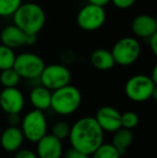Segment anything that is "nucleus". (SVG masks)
<instances>
[{"label": "nucleus", "instance_id": "obj_24", "mask_svg": "<svg viewBox=\"0 0 157 158\" xmlns=\"http://www.w3.org/2000/svg\"><path fill=\"white\" fill-rule=\"evenodd\" d=\"M139 124V116L137 113L132 112V111H127L124 112L121 116V125L123 128L126 129H134Z\"/></svg>", "mask_w": 157, "mask_h": 158}, {"label": "nucleus", "instance_id": "obj_4", "mask_svg": "<svg viewBox=\"0 0 157 158\" xmlns=\"http://www.w3.org/2000/svg\"><path fill=\"white\" fill-rule=\"evenodd\" d=\"M125 94L128 99L134 102H145L150 99L156 100L157 84L152 81L150 75L136 74L126 82Z\"/></svg>", "mask_w": 157, "mask_h": 158}, {"label": "nucleus", "instance_id": "obj_13", "mask_svg": "<svg viewBox=\"0 0 157 158\" xmlns=\"http://www.w3.org/2000/svg\"><path fill=\"white\" fill-rule=\"evenodd\" d=\"M131 30L134 35L142 39H149L157 32V21L149 14L137 15L131 22Z\"/></svg>", "mask_w": 157, "mask_h": 158}, {"label": "nucleus", "instance_id": "obj_8", "mask_svg": "<svg viewBox=\"0 0 157 158\" xmlns=\"http://www.w3.org/2000/svg\"><path fill=\"white\" fill-rule=\"evenodd\" d=\"M107 13L103 6L87 3L81 8L76 15V23L82 30L96 31L105 23Z\"/></svg>", "mask_w": 157, "mask_h": 158}, {"label": "nucleus", "instance_id": "obj_21", "mask_svg": "<svg viewBox=\"0 0 157 158\" xmlns=\"http://www.w3.org/2000/svg\"><path fill=\"white\" fill-rule=\"evenodd\" d=\"M90 156L92 158H121L122 155L112 145V143H105L103 142Z\"/></svg>", "mask_w": 157, "mask_h": 158}, {"label": "nucleus", "instance_id": "obj_10", "mask_svg": "<svg viewBox=\"0 0 157 158\" xmlns=\"http://www.w3.org/2000/svg\"><path fill=\"white\" fill-rule=\"evenodd\" d=\"M25 106V98L17 87H3L0 92V108L6 114L21 113Z\"/></svg>", "mask_w": 157, "mask_h": 158}, {"label": "nucleus", "instance_id": "obj_28", "mask_svg": "<svg viewBox=\"0 0 157 158\" xmlns=\"http://www.w3.org/2000/svg\"><path fill=\"white\" fill-rule=\"evenodd\" d=\"M21 113H12L8 114V124L9 126H19L21 124Z\"/></svg>", "mask_w": 157, "mask_h": 158}, {"label": "nucleus", "instance_id": "obj_18", "mask_svg": "<svg viewBox=\"0 0 157 158\" xmlns=\"http://www.w3.org/2000/svg\"><path fill=\"white\" fill-rule=\"evenodd\" d=\"M112 135V145L118 151V153L121 155H124L127 151V148L134 142V133L132 130L126 128H118V130H115Z\"/></svg>", "mask_w": 157, "mask_h": 158}, {"label": "nucleus", "instance_id": "obj_9", "mask_svg": "<svg viewBox=\"0 0 157 158\" xmlns=\"http://www.w3.org/2000/svg\"><path fill=\"white\" fill-rule=\"evenodd\" d=\"M45 67L43 59L34 53H22L16 55L13 68L22 79H39L42 70Z\"/></svg>", "mask_w": 157, "mask_h": 158}, {"label": "nucleus", "instance_id": "obj_30", "mask_svg": "<svg viewBox=\"0 0 157 158\" xmlns=\"http://www.w3.org/2000/svg\"><path fill=\"white\" fill-rule=\"evenodd\" d=\"M88 3H92V4H96V6H100L105 8V6L110 3L111 0H87Z\"/></svg>", "mask_w": 157, "mask_h": 158}, {"label": "nucleus", "instance_id": "obj_11", "mask_svg": "<svg viewBox=\"0 0 157 158\" xmlns=\"http://www.w3.org/2000/svg\"><path fill=\"white\" fill-rule=\"evenodd\" d=\"M121 116L122 113L114 106H103L97 110L95 119L103 131L114 132L122 127Z\"/></svg>", "mask_w": 157, "mask_h": 158}, {"label": "nucleus", "instance_id": "obj_5", "mask_svg": "<svg viewBox=\"0 0 157 158\" xmlns=\"http://www.w3.org/2000/svg\"><path fill=\"white\" fill-rule=\"evenodd\" d=\"M19 125L24 138L34 143L48 133V121L43 111L37 109H34L25 114Z\"/></svg>", "mask_w": 157, "mask_h": 158}, {"label": "nucleus", "instance_id": "obj_6", "mask_svg": "<svg viewBox=\"0 0 157 158\" xmlns=\"http://www.w3.org/2000/svg\"><path fill=\"white\" fill-rule=\"evenodd\" d=\"M115 64L127 67L134 64L141 54V45L134 37L119 39L111 50Z\"/></svg>", "mask_w": 157, "mask_h": 158}, {"label": "nucleus", "instance_id": "obj_29", "mask_svg": "<svg viewBox=\"0 0 157 158\" xmlns=\"http://www.w3.org/2000/svg\"><path fill=\"white\" fill-rule=\"evenodd\" d=\"M149 43H150V48H151V51L153 53L154 56L157 55V32L154 33L153 35L149 38Z\"/></svg>", "mask_w": 157, "mask_h": 158}, {"label": "nucleus", "instance_id": "obj_3", "mask_svg": "<svg viewBox=\"0 0 157 158\" xmlns=\"http://www.w3.org/2000/svg\"><path fill=\"white\" fill-rule=\"evenodd\" d=\"M82 103V94L76 86L68 84L52 92L51 109L59 115H71Z\"/></svg>", "mask_w": 157, "mask_h": 158}, {"label": "nucleus", "instance_id": "obj_31", "mask_svg": "<svg viewBox=\"0 0 157 158\" xmlns=\"http://www.w3.org/2000/svg\"><path fill=\"white\" fill-rule=\"evenodd\" d=\"M151 80L154 82L155 84H157V67H154L153 71H152V75H150Z\"/></svg>", "mask_w": 157, "mask_h": 158}, {"label": "nucleus", "instance_id": "obj_27", "mask_svg": "<svg viewBox=\"0 0 157 158\" xmlns=\"http://www.w3.org/2000/svg\"><path fill=\"white\" fill-rule=\"evenodd\" d=\"M136 1L137 0H111L110 2H112L116 8L124 10V9H128L136 3Z\"/></svg>", "mask_w": 157, "mask_h": 158}, {"label": "nucleus", "instance_id": "obj_14", "mask_svg": "<svg viewBox=\"0 0 157 158\" xmlns=\"http://www.w3.org/2000/svg\"><path fill=\"white\" fill-rule=\"evenodd\" d=\"M24 135L19 126H9L0 135V144L6 152H16L24 143Z\"/></svg>", "mask_w": 157, "mask_h": 158}, {"label": "nucleus", "instance_id": "obj_19", "mask_svg": "<svg viewBox=\"0 0 157 158\" xmlns=\"http://www.w3.org/2000/svg\"><path fill=\"white\" fill-rule=\"evenodd\" d=\"M22 77L14 70V68H9L1 70L0 72V85L3 87H17Z\"/></svg>", "mask_w": 157, "mask_h": 158}, {"label": "nucleus", "instance_id": "obj_26", "mask_svg": "<svg viewBox=\"0 0 157 158\" xmlns=\"http://www.w3.org/2000/svg\"><path fill=\"white\" fill-rule=\"evenodd\" d=\"M14 158H38L37 154L28 148H19L15 152Z\"/></svg>", "mask_w": 157, "mask_h": 158}, {"label": "nucleus", "instance_id": "obj_23", "mask_svg": "<svg viewBox=\"0 0 157 158\" xmlns=\"http://www.w3.org/2000/svg\"><path fill=\"white\" fill-rule=\"evenodd\" d=\"M70 126L66 121H58L52 126V135L59 140L67 139L70 133Z\"/></svg>", "mask_w": 157, "mask_h": 158}, {"label": "nucleus", "instance_id": "obj_2", "mask_svg": "<svg viewBox=\"0 0 157 158\" xmlns=\"http://www.w3.org/2000/svg\"><path fill=\"white\" fill-rule=\"evenodd\" d=\"M45 22V12L35 2L22 3L13 14V24L26 33L38 35L43 29Z\"/></svg>", "mask_w": 157, "mask_h": 158}, {"label": "nucleus", "instance_id": "obj_15", "mask_svg": "<svg viewBox=\"0 0 157 158\" xmlns=\"http://www.w3.org/2000/svg\"><path fill=\"white\" fill-rule=\"evenodd\" d=\"M26 35L27 33L24 32L21 28L16 25H8L0 32V41L1 44L9 46L11 48H17L23 45H26Z\"/></svg>", "mask_w": 157, "mask_h": 158}, {"label": "nucleus", "instance_id": "obj_25", "mask_svg": "<svg viewBox=\"0 0 157 158\" xmlns=\"http://www.w3.org/2000/svg\"><path fill=\"white\" fill-rule=\"evenodd\" d=\"M64 158H90V155H87L74 148H69L65 153H63Z\"/></svg>", "mask_w": 157, "mask_h": 158}, {"label": "nucleus", "instance_id": "obj_12", "mask_svg": "<svg viewBox=\"0 0 157 158\" xmlns=\"http://www.w3.org/2000/svg\"><path fill=\"white\" fill-rule=\"evenodd\" d=\"M37 143V156L38 158H61L64 148L61 140L50 133L44 135Z\"/></svg>", "mask_w": 157, "mask_h": 158}, {"label": "nucleus", "instance_id": "obj_7", "mask_svg": "<svg viewBox=\"0 0 157 158\" xmlns=\"http://www.w3.org/2000/svg\"><path fill=\"white\" fill-rule=\"evenodd\" d=\"M42 86L51 92L68 85L71 82V72L66 66L60 64H52L45 66L39 77Z\"/></svg>", "mask_w": 157, "mask_h": 158}, {"label": "nucleus", "instance_id": "obj_17", "mask_svg": "<svg viewBox=\"0 0 157 158\" xmlns=\"http://www.w3.org/2000/svg\"><path fill=\"white\" fill-rule=\"evenodd\" d=\"M90 63L94 68L100 71L111 70L115 66V61H114L111 51L105 50V48L95 50L90 55Z\"/></svg>", "mask_w": 157, "mask_h": 158}, {"label": "nucleus", "instance_id": "obj_22", "mask_svg": "<svg viewBox=\"0 0 157 158\" xmlns=\"http://www.w3.org/2000/svg\"><path fill=\"white\" fill-rule=\"evenodd\" d=\"M23 0H0V17L13 16Z\"/></svg>", "mask_w": 157, "mask_h": 158}, {"label": "nucleus", "instance_id": "obj_1", "mask_svg": "<svg viewBox=\"0 0 157 158\" xmlns=\"http://www.w3.org/2000/svg\"><path fill=\"white\" fill-rule=\"evenodd\" d=\"M105 131L95 117L84 116L70 127L69 141L71 146L87 155H92L103 143Z\"/></svg>", "mask_w": 157, "mask_h": 158}, {"label": "nucleus", "instance_id": "obj_16", "mask_svg": "<svg viewBox=\"0 0 157 158\" xmlns=\"http://www.w3.org/2000/svg\"><path fill=\"white\" fill-rule=\"evenodd\" d=\"M51 98L52 92L42 85L34 87L29 94V100L32 106L43 112L51 109Z\"/></svg>", "mask_w": 157, "mask_h": 158}, {"label": "nucleus", "instance_id": "obj_20", "mask_svg": "<svg viewBox=\"0 0 157 158\" xmlns=\"http://www.w3.org/2000/svg\"><path fill=\"white\" fill-rule=\"evenodd\" d=\"M14 50L4 44H0V70H6L9 68H13L15 61Z\"/></svg>", "mask_w": 157, "mask_h": 158}]
</instances>
